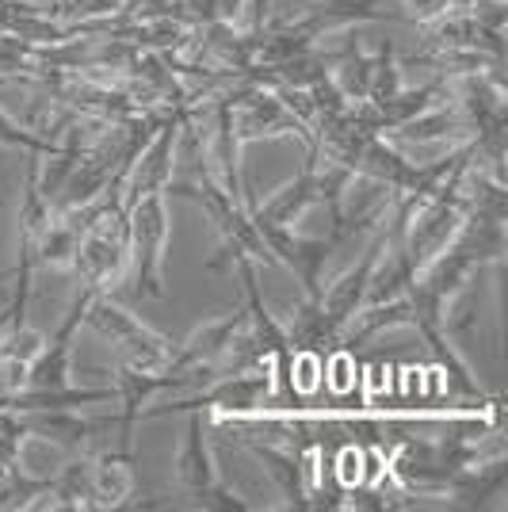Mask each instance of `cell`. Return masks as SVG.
<instances>
[{
  "label": "cell",
  "mask_w": 508,
  "mask_h": 512,
  "mask_svg": "<svg viewBox=\"0 0 508 512\" xmlns=\"http://www.w3.org/2000/svg\"><path fill=\"white\" fill-rule=\"evenodd\" d=\"M4 279H12V268H8V272H0V283H4Z\"/></svg>",
  "instance_id": "20"
},
{
  "label": "cell",
  "mask_w": 508,
  "mask_h": 512,
  "mask_svg": "<svg viewBox=\"0 0 508 512\" xmlns=\"http://www.w3.org/2000/svg\"><path fill=\"white\" fill-rule=\"evenodd\" d=\"M27 421V436H43L50 444H58L65 451H77L85 448L92 436H100L107 428L119 425V417H104V421H88L81 417L77 409H43V413H23Z\"/></svg>",
  "instance_id": "10"
},
{
  "label": "cell",
  "mask_w": 508,
  "mask_h": 512,
  "mask_svg": "<svg viewBox=\"0 0 508 512\" xmlns=\"http://www.w3.org/2000/svg\"><path fill=\"white\" fill-rule=\"evenodd\" d=\"M245 448L253 451L256 459L264 463V470L272 474V482L279 486V493L287 497V509H314V501H310V486H306L302 455L272 448V444H260V440H249V436H245Z\"/></svg>",
  "instance_id": "11"
},
{
  "label": "cell",
  "mask_w": 508,
  "mask_h": 512,
  "mask_svg": "<svg viewBox=\"0 0 508 512\" xmlns=\"http://www.w3.org/2000/svg\"><path fill=\"white\" fill-rule=\"evenodd\" d=\"M386 0H302L291 23H295L302 35H310L314 43L325 39V35H337V31H348L356 23H371V20H398L382 8Z\"/></svg>",
  "instance_id": "8"
},
{
  "label": "cell",
  "mask_w": 508,
  "mask_h": 512,
  "mask_svg": "<svg viewBox=\"0 0 508 512\" xmlns=\"http://www.w3.org/2000/svg\"><path fill=\"white\" fill-rule=\"evenodd\" d=\"M402 88V65L394 58V43H382L371 65V88H367V104H382Z\"/></svg>",
  "instance_id": "14"
},
{
  "label": "cell",
  "mask_w": 508,
  "mask_h": 512,
  "mask_svg": "<svg viewBox=\"0 0 508 512\" xmlns=\"http://www.w3.org/2000/svg\"><path fill=\"white\" fill-rule=\"evenodd\" d=\"M85 321L104 337V341L115 344V356L130 367H142V371H165L172 360V352H176V344L165 337V333H157V329H149L142 318H134L127 306H119V302L111 299V291H100V295H92L85 310Z\"/></svg>",
  "instance_id": "1"
},
{
  "label": "cell",
  "mask_w": 508,
  "mask_h": 512,
  "mask_svg": "<svg viewBox=\"0 0 508 512\" xmlns=\"http://www.w3.org/2000/svg\"><path fill=\"white\" fill-rule=\"evenodd\" d=\"M398 4H402L398 16L409 23H421V27L444 20L447 12H455V0H398Z\"/></svg>",
  "instance_id": "17"
},
{
  "label": "cell",
  "mask_w": 508,
  "mask_h": 512,
  "mask_svg": "<svg viewBox=\"0 0 508 512\" xmlns=\"http://www.w3.org/2000/svg\"><path fill=\"white\" fill-rule=\"evenodd\" d=\"M127 245L134 283L149 299L165 295V245H169V203L165 192L142 195L127 211Z\"/></svg>",
  "instance_id": "2"
},
{
  "label": "cell",
  "mask_w": 508,
  "mask_h": 512,
  "mask_svg": "<svg viewBox=\"0 0 508 512\" xmlns=\"http://www.w3.org/2000/svg\"><path fill=\"white\" fill-rule=\"evenodd\" d=\"M0 150L43 153V157H50V153H54V142L39 138L31 127H20L12 115H4V111H0Z\"/></svg>",
  "instance_id": "16"
},
{
  "label": "cell",
  "mask_w": 508,
  "mask_h": 512,
  "mask_svg": "<svg viewBox=\"0 0 508 512\" xmlns=\"http://www.w3.org/2000/svg\"><path fill=\"white\" fill-rule=\"evenodd\" d=\"M134 493V451H100L88 459V509H123Z\"/></svg>",
  "instance_id": "9"
},
{
  "label": "cell",
  "mask_w": 508,
  "mask_h": 512,
  "mask_svg": "<svg viewBox=\"0 0 508 512\" xmlns=\"http://www.w3.org/2000/svg\"><path fill=\"white\" fill-rule=\"evenodd\" d=\"M272 8H276V0H245V31H260L264 23L272 20Z\"/></svg>",
  "instance_id": "18"
},
{
  "label": "cell",
  "mask_w": 508,
  "mask_h": 512,
  "mask_svg": "<svg viewBox=\"0 0 508 512\" xmlns=\"http://www.w3.org/2000/svg\"><path fill=\"white\" fill-rule=\"evenodd\" d=\"M46 493H50V478L27 474V470H23V463L0 474V509H4V512L39 509V501H43Z\"/></svg>",
  "instance_id": "13"
},
{
  "label": "cell",
  "mask_w": 508,
  "mask_h": 512,
  "mask_svg": "<svg viewBox=\"0 0 508 512\" xmlns=\"http://www.w3.org/2000/svg\"><path fill=\"white\" fill-rule=\"evenodd\" d=\"M276 390V379H272V367H256V371H237V375H222L207 383L203 390H191V398H176L169 406H153L142 409L138 421H149V417H165V413H188V409H222V413H253L260 409Z\"/></svg>",
  "instance_id": "5"
},
{
  "label": "cell",
  "mask_w": 508,
  "mask_h": 512,
  "mask_svg": "<svg viewBox=\"0 0 508 512\" xmlns=\"http://www.w3.org/2000/svg\"><path fill=\"white\" fill-rule=\"evenodd\" d=\"M321 207V180H318V146L306 142V165L298 172L291 184H283L279 192H272L264 203H249V214L260 222H272V226H295L306 214Z\"/></svg>",
  "instance_id": "7"
},
{
  "label": "cell",
  "mask_w": 508,
  "mask_h": 512,
  "mask_svg": "<svg viewBox=\"0 0 508 512\" xmlns=\"http://www.w3.org/2000/svg\"><path fill=\"white\" fill-rule=\"evenodd\" d=\"M81 287L92 291H111L119 279L127 276L130 268V245H127V211H115L100 218L96 226H88L81 241H77V253L69 264Z\"/></svg>",
  "instance_id": "4"
},
{
  "label": "cell",
  "mask_w": 508,
  "mask_h": 512,
  "mask_svg": "<svg viewBox=\"0 0 508 512\" xmlns=\"http://www.w3.org/2000/svg\"><path fill=\"white\" fill-rule=\"evenodd\" d=\"M8 321H12V306H0V344H4V333H8Z\"/></svg>",
  "instance_id": "19"
},
{
  "label": "cell",
  "mask_w": 508,
  "mask_h": 512,
  "mask_svg": "<svg viewBox=\"0 0 508 512\" xmlns=\"http://www.w3.org/2000/svg\"><path fill=\"white\" fill-rule=\"evenodd\" d=\"M23 440H27V421H23V413L0 409V474L23 463Z\"/></svg>",
  "instance_id": "15"
},
{
  "label": "cell",
  "mask_w": 508,
  "mask_h": 512,
  "mask_svg": "<svg viewBox=\"0 0 508 512\" xmlns=\"http://www.w3.org/2000/svg\"><path fill=\"white\" fill-rule=\"evenodd\" d=\"M253 222L264 237V249L272 256V264H283L287 272H295V279L302 283V295L318 299L321 279H325V268L337 253V245L329 237L295 234V226H272V222H260V218H253Z\"/></svg>",
  "instance_id": "6"
},
{
  "label": "cell",
  "mask_w": 508,
  "mask_h": 512,
  "mask_svg": "<svg viewBox=\"0 0 508 512\" xmlns=\"http://www.w3.org/2000/svg\"><path fill=\"white\" fill-rule=\"evenodd\" d=\"M176 478L180 486L199 497L203 509H218V512H245L249 501L241 493H233L222 478H218V467L211 459V444H207V413L199 409H188V428H184V440H180V451H176Z\"/></svg>",
  "instance_id": "3"
},
{
  "label": "cell",
  "mask_w": 508,
  "mask_h": 512,
  "mask_svg": "<svg viewBox=\"0 0 508 512\" xmlns=\"http://www.w3.org/2000/svg\"><path fill=\"white\" fill-rule=\"evenodd\" d=\"M88 459H69L62 467V474L50 478V493L39 501V509H65V512H81L88 509Z\"/></svg>",
  "instance_id": "12"
}]
</instances>
